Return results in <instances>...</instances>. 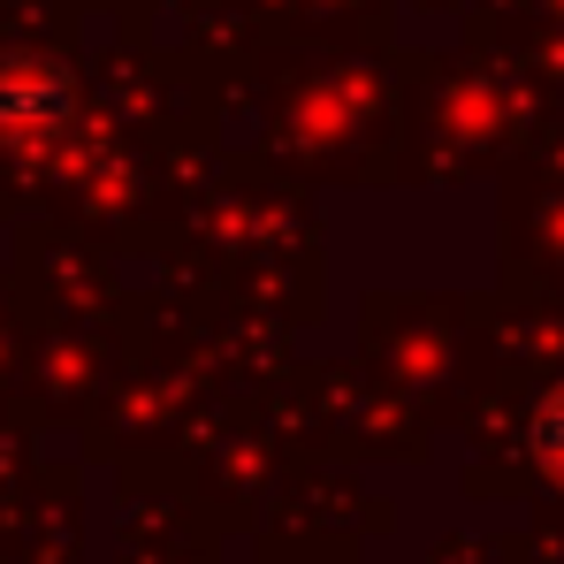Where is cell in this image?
Segmentation results:
<instances>
[{"instance_id": "obj_1", "label": "cell", "mask_w": 564, "mask_h": 564, "mask_svg": "<svg viewBox=\"0 0 564 564\" xmlns=\"http://www.w3.org/2000/svg\"><path fill=\"white\" fill-rule=\"evenodd\" d=\"M542 451H550V466L564 473V397L550 404V412H542Z\"/></svg>"}]
</instances>
